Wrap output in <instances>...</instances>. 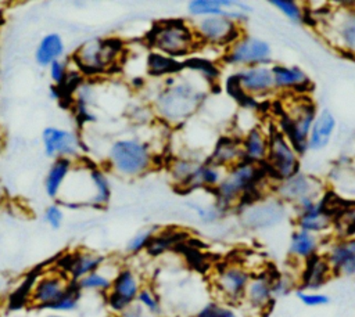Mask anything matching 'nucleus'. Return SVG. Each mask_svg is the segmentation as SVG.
<instances>
[{"instance_id":"nucleus-9","label":"nucleus","mask_w":355,"mask_h":317,"mask_svg":"<svg viewBox=\"0 0 355 317\" xmlns=\"http://www.w3.org/2000/svg\"><path fill=\"white\" fill-rule=\"evenodd\" d=\"M251 277V271L244 264L225 263L216 269L212 285L220 302L232 306L241 305Z\"/></svg>"},{"instance_id":"nucleus-20","label":"nucleus","mask_w":355,"mask_h":317,"mask_svg":"<svg viewBox=\"0 0 355 317\" xmlns=\"http://www.w3.org/2000/svg\"><path fill=\"white\" fill-rule=\"evenodd\" d=\"M333 275L355 277V237L337 238L323 253Z\"/></svg>"},{"instance_id":"nucleus-38","label":"nucleus","mask_w":355,"mask_h":317,"mask_svg":"<svg viewBox=\"0 0 355 317\" xmlns=\"http://www.w3.org/2000/svg\"><path fill=\"white\" fill-rule=\"evenodd\" d=\"M157 233L155 228H143L140 231H137L126 244V252L129 255H137L143 251L147 249L151 238L154 237V234Z\"/></svg>"},{"instance_id":"nucleus-25","label":"nucleus","mask_w":355,"mask_h":317,"mask_svg":"<svg viewBox=\"0 0 355 317\" xmlns=\"http://www.w3.org/2000/svg\"><path fill=\"white\" fill-rule=\"evenodd\" d=\"M226 170L211 163L209 161L200 162L191 176L187 179V181L182 185L183 191H193L198 188H205V190H214L216 185L220 183L223 179Z\"/></svg>"},{"instance_id":"nucleus-5","label":"nucleus","mask_w":355,"mask_h":317,"mask_svg":"<svg viewBox=\"0 0 355 317\" xmlns=\"http://www.w3.org/2000/svg\"><path fill=\"white\" fill-rule=\"evenodd\" d=\"M123 53L125 47L119 39H96L83 43L72 55V61L82 73L100 75L119 64Z\"/></svg>"},{"instance_id":"nucleus-24","label":"nucleus","mask_w":355,"mask_h":317,"mask_svg":"<svg viewBox=\"0 0 355 317\" xmlns=\"http://www.w3.org/2000/svg\"><path fill=\"white\" fill-rule=\"evenodd\" d=\"M211 163L227 170L243 161L241 138L236 136H222L216 140L208 159Z\"/></svg>"},{"instance_id":"nucleus-22","label":"nucleus","mask_w":355,"mask_h":317,"mask_svg":"<svg viewBox=\"0 0 355 317\" xmlns=\"http://www.w3.org/2000/svg\"><path fill=\"white\" fill-rule=\"evenodd\" d=\"M331 277L333 271L324 255L318 253L302 263L300 285L302 291H319Z\"/></svg>"},{"instance_id":"nucleus-28","label":"nucleus","mask_w":355,"mask_h":317,"mask_svg":"<svg viewBox=\"0 0 355 317\" xmlns=\"http://www.w3.org/2000/svg\"><path fill=\"white\" fill-rule=\"evenodd\" d=\"M184 71L183 61L150 50L146 57V72L153 78L176 76Z\"/></svg>"},{"instance_id":"nucleus-19","label":"nucleus","mask_w":355,"mask_h":317,"mask_svg":"<svg viewBox=\"0 0 355 317\" xmlns=\"http://www.w3.org/2000/svg\"><path fill=\"white\" fill-rule=\"evenodd\" d=\"M105 262L107 257L98 252L79 249L67 253L61 259L60 271L64 273L71 281L76 282L85 275L101 269Z\"/></svg>"},{"instance_id":"nucleus-47","label":"nucleus","mask_w":355,"mask_h":317,"mask_svg":"<svg viewBox=\"0 0 355 317\" xmlns=\"http://www.w3.org/2000/svg\"><path fill=\"white\" fill-rule=\"evenodd\" d=\"M108 317H118V316H114V314H111V316H108Z\"/></svg>"},{"instance_id":"nucleus-18","label":"nucleus","mask_w":355,"mask_h":317,"mask_svg":"<svg viewBox=\"0 0 355 317\" xmlns=\"http://www.w3.org/2000/svg\"><path fill=\"white\" fill-rule=\"evenodd\" d=\"M334 216L336 213L323 194L312 206L295 213V227L320 235L333 228Z\"/></svg>"},{"instance_id":"nucleus-31","label":"nucleus","mask_w":355,"mask_h":317,"mask_svg":"<svg viewBox=\"0 0 355 317\" xmlns=\"http://www.w3.org/2000/svg\"><path fill=\"white\" fill-rule=\"evenodd\" d=\"M183 241V233L176 231V230H164V231H157L154 237L151 238L146 252L150 256H159L165 253L166 251L172 249L176 246L179 242Z\"/></svg>"},{"instance_id":"nucleus-42","label":"nucleus","mask_w":355,"mask_h":317,"mask_svg":"<svg viewBox=\"0 0 355 317\" xmlns=\"http://www.w3.org/2000/svg\"><path fill=\"white\" fill-rule=\"evenodd\" d=\"M43 219L44 221L51 227V228H60L64 220V212L62 208L57 203L49 205L44 212H43Z\"/></svg>"},{"instance_id":"nucleus-16","label":"nucleus","mask_w":355,"mask_h":317,"mask_svg":"<svg viewBox=\"0 0 355 317\" xmlns=\"http://www.w3.org/2000/svg\"><path fill=\"white\" fill-rule=\"evenodd\" d=\"M273 280L268 271H261L251 277L250 284L245 289L244 299L241 305H244V316L259 317L262 316L268 307L275 300L273 295Z\"/></svg>"},{"instance_id":"nucleus-3","label":"nucleus","mask_w":355,"mask_h":317,"mask_svg":"<svg viewBox=\"0 0 355 317\" xmlns=\"http://www.w3.org/2000/svg\"><path fill=\"white\" fill-rule=\"evenodd\" d=\"M151 147L139 138H118L107 152V163L112 172L123 177H137L154 166Z\"/></svg>"},{"instance_id":"nucleus-26","label":"nucleus","mask_w":355,"mask_h":317,"mask_svg":"<svg viewBox=\"0 0 355 317\" xmlns=\"http://www.w3.org/2000/svg\"><path fill=\"white\" fill-rule=\"evenodd\" d=\"M320 249V237L309 231L295 228L290 235L288 255L291 259L304 263L318 255Z\"/></svg>"},{"instance_id":"nucleus-15","label":"nucleus","mask_w":355,"mask_h":317,"mask_svg":"<svg viewBox=\"0 0 355 317\" xmlns=\"http://www.w3.org/2000/svg\"><path fill=\"white\" fill-rule=\"evenodd\" d=\"M239 89L251 98H263L276 91L272 66L258 65L240 68L230 75Z\"/></svg>"},{"instance_id":"nucleus-14","label":"nucleus","mask_w":355,"mask_h":317,"mask_svg":"<svg viewBox=\"0 0 355 317\" xmlns=\"http://www.w3.org/2000/svg\"><path fill=\"white\" fill-rule=\"evenodd\" d=\"M272 190L275 197L291 206L306 198L318 199L324 194L322 181L312 174L302 172H298L297 174L273 184Z\"/></svg>"},{"instance_id":"nucleus-2","label":"nucleus","mask_w":355,"mask_h":317,"mask_svg":"<svg viewBox=\"0 0 355 317\" xmlns=\"http://www.w3.org/2000/svg\"><path fill=\"white\" fill-rule=\"evenodd\" d=\"M144 42L150 50L178 60L193 54L200 46L193 25L184 19H161L154 22L146 33Z\"/></svg>"},{"instance_id":"nucleus-46","label":"nucleus","mask_w":355,"mask_h":317,"mask_svg":"<svg viewBox=\"0 0 355 317\" xmlns=\"http://www.w3.org/2000/svg\"><path fill=\"white\" fill-rule=\"evenodd\" d=\"M1 201H3V190L0 188V202H1Z\"/></svg>"},{"instance_id":"nucleus-44","label":"nucleus","mask_w":355,"mask_h":317,"mask_svg":"<svg viewBox=\"0 0 355 317\" xmlns=\"http://www.w3.org/2000/svg\"><path fill=\"white\" fill-rule=\"evenodd\" d=\"M4 11H6V3L0 1V25H1L3 21H4Z\"/></svg>"},{"instance_id":"nucleus-32","label":"nucleus","mask_w":355,"mask_h":317,"mask_svg":"<svg viewBox=\"0 0 355 317\" xmlns=\"http://www.w3.org/2000/svg\"><path fill=\"white\" fill-rule=\"evenodd\" d=\"M115 274H110L103 271V267L85 275L79 281H76L79 289L82 292H97V293H107L111 288L112 278Z\"/></svg>"},{"instance_id":"nucleus-7","label":"nucleus","mask_w":355,"mask_h":317,"mask_svg":"<svg viewBox=\"0 0 355 317\" xmlns=\"http://www.w3.org/2000/svg\"><path fill=\"white\" fill-rule=\"evenodd\" d=\"M316 107L309 100L297 101L279 118L277 129L301 156L308 152V138L316 118Z\"/></svg>"},{"instance_id":"nucleus-17","label":"nucleus","mask_w":355,"mask_h":317,"mask_svg":"<svg viewBox=\"0 0 355 317\" xmlns=\"http://www.w3.org/2000/svg\"><path fill=\"white\" fill-rule=\"evenodd\" d=\"M42 141L46 155L53 156L55 159H73L79 155V152L83 148V144L75 132L55 126H49L43 130Z\"/></svg>"},{"instance_id":"nucleus-36","label":"nucleus","mask_w":355,"mask_h":317,"mask_svg":"<svg viewBox=\"0 0 355 317\" xmlns=\"http://www.w3.org/2000/svg\"><path fill=\"white\" fill-rule=\"evenodd\" d=\"M333 228L341 231L340 238L355 237V205L343 208L336 213Z\"/></svg>"},{"instance_id":"nucleus-13","label":"nucleus","mask_w":355,"mask_h":317,"mask_svg":"<svg viewBox=\"0 0 355 317\" xmlns=\"http://www.w3.org/2000/svg\"><path fill=\"white\" fill-rule=\"evenodd\" d=\"M287 215L286 203L277 197H263L243 206L241 220L252 230H265L280 224Z\"/></svg>"},{"instance_id":"nucleus-41","label":"nucleus","mask_w":355,"mask_h":317,"mask_svg":"<svg viewBox=\"0 0 355 317\" xmlns=\"http://www.w3.org/2000/svg\"><path fill=\"white\" fill-rule=\"evenodd\" d=\"M49 75H50V79L53 80L54 86H57V87L62 86L64 82L67 80L68 75H69V69H68L67 61L58 60V61H54L53 64H50Z\"/></svg>"},{"instance_id":"nucleus-4","label":"nucleus","mask_w":355,"mask_h":317,"mask_svg":"<svg viewBox=\"0 0 355 317\" xmlns=\"http://www.w3.org/2000/svg\"><path fill=\"white\" fill-rule=\"evenodd\" d=\"M338 8H326L313 24L331 46L344 54L355 57V3H338Z\"/></svg>"},{"instance_id":"nucleus-43","label":"nucleus","mask_w":355,"mask_h":317,"mask_svg":"<svg viewBox=\"0 0 355 317\" xmlns=\"http://www.w3.org/2000/svg\"><path fill=\"white\" fill-rule=\"evenodd\" d=\"M118 317H154V316H151L141 305L135 302L129 307H126Z\"/></svg>"},{"instance_id":"nucleus-45","label":"nucleus","mask_w":355,"mask_h":317,"mask_svg":"<svg viewBox=\"0 0 355 317\" xmlns=\"http://www.w3.org/2000/svg\"><path fill=\"white\" fill-rule=\"evenodd\" d=\"M43 317H68V316H65V314H58V313H49V314L43 316Z\"/></svg>"},{"instance_id":"nucleus-40","label":"nucleus","mask_w":355,"mask_h":317,"mask_svg":"<svg viewBox=\"0 0 355 317\" xmlns=\"http://www.w3.org/2000/svg\"><path fill=\"white\" fill-rule=\"evenodd\" d=\"M297 298L306 307H320V306H326L330 302V298L326 293H322L319 291L300 289V291H297Z\"/></svg>"},{"instance_id":"nucleus-30","label":"nucleus","mask_w":355,"mask_h":317,"mask_svg":"<svg viewBox=\"0 0 355 317\" xmlns=\"http://www.w3.org/2000/svg\"><path fill=\"white\" fill-rule=\"evenodd\" d=\"M65 44L58 33H47L39 42L35 50V60L40 66H50L54 61L62 60Z\"/></svg>"},{"instance_id":"nucleus-33","label":"nucleus","mask_w":355,"mask_h":317,"mask_svg":"<svg viewBox=\"0 0 355 317\" xmlns=\"http://www.w3.org/2000/svg\"><path fill=\"white\" fill-rule=\"evenodd\" d=\"M184 69L198 75L208 84H212L219 78V68L211 60L204 57H189L183 60Z\"/></svg>"},{"instance_id":"nucleus-27","label":"nucleus","mask_w":355,"mask_h":317,"mask_svg":"<svg viewBox=\"0 0 355 317\" xmlns=\"http://www.w3.org/2000/svg\"><path fill=\"white\" fill-rule=\"evenodd\" d=\"M268 144V133H265L258 126L251 127L241 137L243 161L255 165H262L266 161Z\"/></svg>"},{"instance_id":"nucleus-35","label":"nucleus","mask_w":355,"mask_h":317,"mask_svg":"<svg viewBox=\"0 0 355 317\" xmlns=\"http://www.w3.org/2000/svg\"><path fill=\"white\" fill-rule=\"evenodd\" d=\"M269 4L283 14L290 22L302 25L305 24V8L304 4L291 0H270Z\"/></svg>"},{"instance_id":"nucleus-21","label":"nucleus","mask_w":355,"mask_h":317,"mask_svg":"<svg viewBox=\"0 0 355 317\" xmlns=\"http://www.w3.org/2000/svg\"><path fill=\"white\" fill-rule=\"evenodd\" d=\"M272 73L276 91L295 93L301 96L312 89L311 78L298 65L275 64L272 65Z\"/></svg>"},{"instance_id":"nucleus-6","label":"nucleus","mask_w":355,"mask_h":317,"mask_svg":"<svg viewBox=\"0 0 355 317\" xmlns=\"http://www.w3.org/2000/svg\"><path fill=\"white\" fill-rule=\"evenodd\" d=\"M268 155L262 163L272 184L297 174L301 166L300 155L295 152L288 140L276 127L268 132Z\"/></svg>"},{"instance_id":"nucleus-1","label":"nucleus","mask_w":355,"mask_h":317,"mask_svg":"<svg viewBox=\"0 0 355 317\" xmlns=\"http://www.w3.org/2000/svg\"><path fill=\"white\" fill-rule=\"evenodd\" d=\"M207 93L191 79L179 75L165 79L154 102V112L166 125L186 122L204 102Z\"/></svg>"},{"instance_id":"nucleus-39","label":"nucleus","mask_w":355,"mask_h":317,"mask_svg":"<svg viewBox=\"0 0 355 317\" xmlns=\"http://www.w3.org/2000/svg\"><path fill=\"white\" fill-rule=\"evenodd\" d=\"M190 208L196 212L197 217L202 223H215L226 213L215 202L209 206H204V205H200V203H190Z\"/></svg>"},{"instance_id":"nucleus-12","label":"nucleus","mask_w":355,"mask_h":317,"mask_svg":"<svg viewBox=\"0 0 355 317\" xmlns=\"http://www.w3.org/2000/svg\"><path fill=\"white\" fill-rule=\"evenodd\" d=\"M71 280L60 270L39 274L32 282L29 302L40 310H49L64 296L71 285Z\"/></svg>"},{"instance_id":"nucleus-8","label":"nucleus","mask_w":355,"mask_h":317,"mask_svg":"<svg viewBox=\"0 0 355 317\" xmlns=\"http://www.w3.org/2000/svg\"><path fill=\"white\" fill-rule=\"evenodd\" d=\"M222 62L240 68L266 65L272 62L270 44L257 36L243 35L222 54Z\"/></svg>"},{"instance_id":"nucleus-37","label":"nucleus","mask_w":355,"mask_h":317,"mask_svg":"<svg viewBox=\"0 0 355 317\" xmlns=\"http://www.w3.org/2000/svg\"><path fill=\"white\" fill-rule=\"evenodd\" d=\"M136 302L139 305H141L151 316L154 317H161L162 314V303H161V298L159 295L155 292V289L153 287L144 285L139 295Z\"/></svg>"},{"instance_id":"nucleus-34","label":"nucleus","mask_w":355,"mask_h":317,"mask_svg":"<svg viewBox=\"0 0 355 317\" xmlns=\"http://www.w3.org/2000/svg\"><path fill=\"white\" fill-rule=\"evenodd\" d=\"M193 317H245L234 306L220 300H212L201 306Z\"/></svg>"},{"instance_id":"nucleus-10","label":"nucleus","mask_w":355,"mask_h":317,"mask_svg":"<svg viewBox=\"0 0 355 317\" xmlns=\"http://www.w3.org/2000/svg\"><path fill=\"white\" fill-rule=\"evenodd\" d=\"M200 44L211 47H230L244 33L241 24L227 17H204L191 24Z\"/></svg>"},{"instance_id":"nucleus-23","label":"nucleus","mask_w":355,"mask_h":317,"mask_svg":"<svg viewBox=\"0 0 355 317\" xmlns=\"http://www.w3.org/2000/svg\"><path fill=\"white\" fill-rule=\"evenodd\" d=\"M337 120L334 114L329 108H322L318 111L315 122L312 125L309 138H308V151L319 152L324 150L336 132Z\"/></svg>"},{"instance_id":"nucleus-11","label":"nucleus","mask_w":355,"mask_h":317,"mask_svg":"<svg viewBox=\"0 0 355 317\" xmlns=\"http://www.w3.org/2000/svg\"><path fill=\"white\" fill-rule=\"evenodd\" d=\"M143 282L136 270L122 266L112 278L110 291L105 293V305L111 314L119 316L126 307L136 302Z\"/></svg>"},{"instance_id":"nucleus-29","label":"nucleus","mask_w":355,"mask_h":317,"mask_svg":"<svg viewBox=\"0 0 355 317\" xmlns=\"http://www.w3.org/2000/svg\"><path fill=\"white\" fill-rule=\"evenodd\" d=\"M75 161L68 158H57L51 163L50 169L47 170L46 179H44V191L47 197L57 198L61 192V188L68 179Z\"/></svg>"}]
</instances>
